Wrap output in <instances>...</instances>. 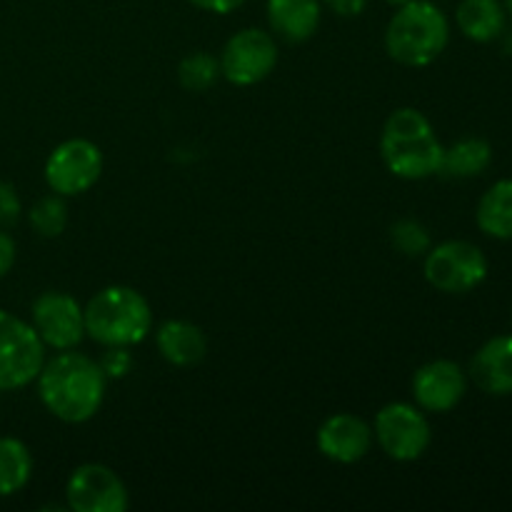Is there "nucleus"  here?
<instances>
[{
    "instance_id": "obj_5",
    "label": "nucleus",
    "mask_w": 512,
    "mask_h": 512,
    "mask_svg": "<svg viewBox=\"0 0 512 512\" xmlns=\"http://www.w3.org/2000/svg\"><path fill=\"white\" fill-rule=\"evenodd\" d=\"M45 363V345L35 328L0 308V393L35 383Z\"/></svg>"
},
{
    "instance_id": "obj_18",
    "label": "nucleus",
    "mask_w": 512,
    "mask_h": 512,
    "mask_svg": "<svg viewBox=\"0 0 512 512\" xmlns=\"http://www.w3.org/2000/svg\"><path fill=\"white\" fill-rule=\"evenodd\" d=\"M493 163V148L483 138H465L443 150V163H440V175L455 180L478 178Z\"/></svg>"
},
{
    "instance_id": "obj_23",
    "label": "nucleus",
    "mask_w": 512,
    "mask_h": 512,
    "mask_svg": "<svg viewBox=\"0 0 512 512\" xmlns=\"http://www.w3.org/2000/svg\"><path fill=\"white\" fill-rule=\"evenodd\" d=\"M390 243L405 258H420V255H425L433 248L430 230L415 218H403L398 223H393V228H390Z\"/></svg>"
},
{
    "instance_id": "obj_15",
    "label": "nucleus",
    "mask_w": 512,
    "mask_h": 512,
    "mask_svg": "<svg viewBox=\"0 0 512 512\" xmlns=\"http://www.w3.org/2000/svg\"><path fill=\"white\" fill-rule=\"evenodd\" d=\"M265 13L278 38L288 43H305L318 30L323 0H268Z\"/></svg>"
},
{
    "instance_id": "obj_8",
    "label": "nucleus",
    "mask_w": 512,
    "mask_h": 512,
    "mask_svg": "<svg viewBox=\"0 0 512 512\" xmlns=\"http://www.w3.org/2000/svg\"><path fill=\"white\" fill-rule=\"evenodd\" d=\"M103 173V153L88 138H70L60 143L45 160V183L63 198L83 195Z\"/></svg>"
},
{
    "instance_id": "obj_24",
    "label": "nucleus",
    "mask_w": 512,
    "mask_h": 512,
    "mask_svg": "<svg viewBox=\"0 0 512 512\" xmlns=\"http://www.w3.org/2000/svg\"><path fill=\"white\" fill-rule=\"evenodd\" d=\"M105 378H125L133 370V355L128 348H105V355L98 360Z\"/></svg>"
},
{
    "instance_id": "obj_3",
    "label": "nucleus",
    "mask_w": 512,
    "mask_h": 512,
    "mask_svg": "<svg viewBox=\"0 0 512 512\" xmlns=\"http://www.w3.org/2000/svg\"><path fill=\"white\" fill-rule=\"evenodd\" d=\"M85 335L103 348H133L153 330V310L143 293L128 285L98 290L83 308Z\"/></svg>"
},
{
    "instance_id": "obj_22",
    "label": "nucleus",
    "mask_w": 512,
    "mask_h": 512,
    "mask_svg": "<svg viewBox=\"0 0 512 512\" xmlns=\"http://www.w3.org/2000/svg\"><path fill=\"white\" fill-rule=\"evenodd\" d=\"M30 228L40 235V238H58L63 235L65 225H68V205H65L63 195L53 193L40 198L33 208L28 210Z\"/></svg>"
},
{
    "instance_id": "obj_11",
    "label": "nucleus",
    "mask_w": 512,
    "mask_h": 512,
    "mask_svg": "<svg viewBox=\"0 0 512 512\" xmlns=\"http://www.w3.org/2000/svg\"><path fill=\"white\" fill-rule=\"evenodd\" d=\"M65 500L75 512H125L130 495L120 475L103 463H85L70 473Z\"/></svg>"
},
{
    "instance_id": "obj_26",
    "label": "nucleus",
    "mask_w": 512,
    "mask_h": 512,
    "mask_svg": "<svg viewBox=\"0 0 512 512\" xmlns=\"http://www.w3.org/2000/svg\"><path fill=\"white\" fill-rule=\"evenodd\" d=\"M323 3L340 18H358L368 8V0H323Z\"/></svg>"
},
{
    "instance_id": "obj_10",
    "label": "nucleus",
    "mask_w": 512,
    "mask_h": 512,
    "mask_svg": "<svg viewBox=\"0 0 512 512\" xmlns=\"http://www.w3.org/2000/svg\"><path fill=\"white\" fill-rule=\"evenodd\" d=\"M30 325L45 348L75 350L85 338V315L78 300L63 290H45L30 308Z\"/></svg>"
},
{
    "instance_id": "obj_6",
    "label": "nucleus",
    "mask_w": 512,
    "mask_h": 512,
    "mask_svg": "<svg viewBox=\"0 0 512 512\" xmlns=\"http://www.w3.org/2000/svg\"><path fill=\"white\" fill-rule=\"evenodd\" d=\"M425 280L435 290L463 295L475 290L488 278V258L468 240H448L425 253Z\"/></svg>"
},
{
    "instance_id": "obj_14",
    "label": "nucleus",
    "mask_w": 512,
    "mask_h": 512,
    "mask_svg": "<svg viewBox=\"0 0 512 512\" xmlns=\"http://www.w3.org/2000/svg\"><path fill=\"white\" fill-rule=\"evenodd\" d=\"M470 378L483 393L512 395V335L488 340L470 360Z\"/></svg>"
},
{
    "instance_id": "obj_4",
    "label": "nucleus",
    "mask_w": 512,
    "mask_h": 512,
    "mask_svg": "<svg viewBox=\"0 0 512 512\" xmlns=\"http://www.w3.org/2000/svg\"><path fill=\"white\" fill-rule=\"evenodd\" d=\"M450 23L430 0H410L400 5L385 28V50L405 68H425L448 48Z\"/></svg>"
},
{
    "instance_id": "obj_17",
    "label": "nucleus",
    "mask_w": 512,
    "mask_h": 512,
    "mask_svg": "<svg viewBox=\"0 0 512 512\" xmlns=\"http://www.w3.org/2000/svg\"><path fill=\"white\" fill-rule=\"evenodd\" d=\"M455 20L465 38L475 43H493L505 30V8L500 0H463Z\"/></svg>"
},
{
    "instance_id": "obj_12",
    "label": "nucleus",
    "mask_w": 512,
    "mask_h": 512,
    "mask_svg": "<svg viewBox=\"0 0 512 512\" xmlns=\"http://www.w3.org/2000/svg\"><path fill=\"white\" fill-rule=\"evenodd\" d=\"M468 393V378L453 360H433L413 378L415 405L425 413H450Z\"/></svg>"
},
{
    "instance_id": "obj_19",
    "label": "nucleus",
    "mask_w": 512,
    "mask_h": 512,
    "mask_svg": "<svg viewBox=\"0 0 512 512\" xmlns=\"http://www.w3.org/2000/svg\"><path fill=\"white\" fill-rule=\"evenodd\" d=\"M478 228L495 240H512V178L498 180L475 210Z\"/></svg>"
},
{
    "instance_id": "obj_7",
    "label": "nucleus",
    "mask_w": 512,
    "mask_h": 512,
    "mask_svg": "<svg viewBox=\"0 0 512 512\" xmlns=\"http://www.w3.org/2000/svg\"><path fill=\"white\" fill-rule=\"evenodd\" d=\"M373 440L388 458L398 463H413L423 458L433 440L425 410L410 403H390L375 415Z\"/></svg>"
},
{
    "instance_id": "obj_20",
    "label": "nucleus",
    "mask_w": 512,
    "mask_h": 512,
    "mask_svg": "<svg viewBox=\"0 0 512 512\" xmlns=\"http://www.w3.org/2000/svg\"><path fill=\"white\" fill-rule=\"evenodd\" d=\"M33 475V455L18 438H0V498L20 493Z\"/></svg>"
},
{
    "instance_id": "obj_9",
    "label": "nucleus",
    "mask_w": 512,
    "mask_h": 512,
    "mask_svg": "<svg viewBox=\"0 0 512 512\" xmlns=\"http://www.w3.org/2000/svg\"><path fill=\"white\" fill-rule=\"evenodd\" d=\"M278 65V43L260 28H245L225 43L220 53V75L228 83L248 88L268 78Z\"/></svg>"
},
{
    "instance_id": "obj_29",
    "label": "nucleus",
    "mask_w": 512,
    "mask_h": 512,
    "mask_svg": "<svg viewBox=\"0 0 512 512\" xmlns=\"http://www.w3.org/2000/svg\"><path fill=\"white\" fill-rule=\"evenodd\" d=\"M385 3H390V5H393V8H400V5L410 3V0H385Z\"/></svg>"
},
{
    "instance_id": "obj_21",
    "label": "nucleus",
    "mask_w": 512,
    "mask_h": 512,
    "mask_svg": "<svg viewBox=\"0 0 512 512\" xmlns=\"http://www.w3.org/2000/svg\"><path fill=\"white\" fill-rule=\"evenodd\" d=\"M220 78V60L210 53H190L180 60L178 80L190 93H205Z\"/></svg>"
},
{
    "instance_id": "obj_2",
    "label": "nucleus",
    "mask_w": 512,
    "mask_h": 512,
    "mask_svg": "<svg viewBox=\"0 0 512 512\" xmlns=\"http://www.w3.org/2000/svg\"><path fill=\"white\" fill-rule=\"evenodd\" d=\"M443 143L433 123L415 108H398L388 115L380 133V155L395 178L425 180L440 173Z\"/></svg>"
},
{
    "instance_id": "obj_30",
    "label": "nucleus",
    "mask_w": 512,
    "mask_h": 512,
    "mask_svg": "<svg viewBox=\"0 0 512 512\" xmlns=\"http://www.w3.org/2000/svg\"><path fill=\"white\" fill-rule=\"evenodd\" d=\"M505 8H508V13L512 15V0H505Z\"/></svg>"
},
{
    "instance_id": "obj_1",
    "label": "nucleus",
    "mask_w": 512,
    "mask_h": 512,
    "mask_svg": "<svg viewBox=\"0 0 512 512\" xmlns=\"http://www.w3.org/2000/svg\"><path fill=\"white\" fill-rule=\"evenodd\" d=\"M35 383L45 410L70 425L95 418L108 388V378L100 363L73 350H60V355L43 363Z\"/></svg>"
},
{
    "instance_id": "obj_28",
    "label": "nucleus",
    "mask_w": 512,
    "mask_h": 512,
    "mask_svg": "<svg viewBox=\"0 0 512 512\" xmlns=\"http://www.w3.org/2000/svg\"><path fill=\"white\" fill-rule=\"evenodd\" d=\"M15 253H18V250H15V240L10 238L8 233H3V230H0V280H3L10 270H13Z\"/></svg>"
},
{
    "instance_id": "obj_25",
    "label": "nucleus",
    "mask_w": 512,
    "mask_h": 512,
    "mask_svg": "<svg viewBox=\"0 0 512 512\" xmlns=\"http://www.w3.org/2000/svg\"><path fill=\"white\" fill-rule=\"evenodd\" d=\"M23 205H20L18 190L8 180H0V228H10L20 220Z\"/></svg>"
},
{
    "instance_id": "obj_13",
    "label": "nucleus",
    "mask_w": 512,
    "mask_h": 512,
    "mask_svg": "<svg viewBox=\"0 0 512 512\" xmlns=\"http://www.w3.org/2000/svg\"><path fill=\"white\" fill-rule=\"evenodd\" d=\"M318 450L340 465L360 463L373 448V428L350 413L330 415L318 428Z\"/></svg>"
},
{
    "instance_id": "obj_16",
    "label": "nucleus",
    "mask_w": 512,
    "mask_h": 512,
    "mask_svg": "<svg viewBox=\"0 0 512 512\" xmlns=\"http://www.w3.org/2000/svg\"><path fill=\"white\" fill-rule=\"evenodd\" d=\"M158 353L175 368H193L208 353V338L188 320H165L155 333Z\"/></svg>"
},
{
    "instance_id": "obj_27",
    "label": "nucleus",
    "mask_w": 512,
    "mask_h": 512,
    "mask_svg": "<svg viewBox=\"0 0 512 512\" xmlns=\"http://www.w3.org/2000/svg\"><path fill=\"white\" fill-rule=\"evenodd\" d=\"M195 8L205 10V13H215V15H228L233 10H238L240 5H245L248 0H190Z\"/></svg>"
}]
</instances>
